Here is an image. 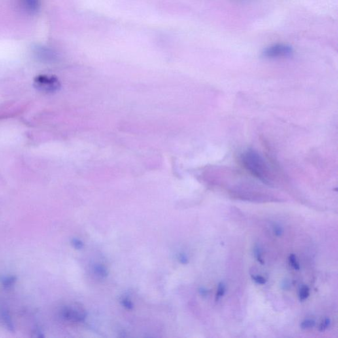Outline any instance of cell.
Segmentation results:
<instances>
[{
    "instance_id": "18",
    "label": "cell",
    "mask_w": 338,
    "mask_h": 338,
    "mask_svg": "<svg viewBox=\"0 0 338 338\" xmlns=\"http://www.w3.org/2000/svg\"><path fill=\"white\" fill-rule=\"evenodd\" d=\"M32 336L34 337L42 338L44 337V335L43 332L41 331V329L39 328H35L33 331V335H32Z\"/></svg>"
},
{
    "instance_id": "10",
    "label": "cell",
    "mask_w": 338,
    "mask_h": 338,
    "mask_svg": "<svg viewBox=\"0 0 338 338\" xmlns=\"http://www.w3.org/2000/svg\"><path fill=\"white\" fill-rule=\"evenodd\" d=\"M95 274L97 276H99V277L104 278L105 276H107V271L103 266H102L101 265H95L94 268H93Z\"/></svg>"
},
{
    "instance_id": "21",
    "label": "cell",
    "mask_w": 338,
    "mask_h": 338,
    "mask_svg": "<svg viewBox=\"0 0 338 338\" xmlns=\"http://www.w3.org/2000/svg\"><path fill=\"white\" fill-rule=\"evenodd\" d=\"M199 293L201 295H203V296H206V295H208V291L206 290V289L204 288H201L200 290H199Z\"/></svg>"
},
{
    "instance_id": "17",
    "label": "cell",
    "mask_w": 338,
    "mask_h": 338,
    "mask_svg": "<svg viewBox=\"0 0 338 338\" xmlns=\"http://www.w3.org/2000/svg\"><path fill=\"white\" fill-rule=\"evenodd\" d=\"M72 244L76 249H82L83 246H84L83 242L79 239H74L72 240Z\"/></svg>"
},
{
    "instance_id": "16",
    "label": "cell",
    "mask_w": 338,
    "mask_h": 338,
    "mask_svg": "<svg viewBox=\"0 0 338 338\" xmlns=\"http://www.w3.org/2000/svg\"><path fill=\"white\" fill-rule=\"evenodd\" d=\"M273 229L274 233L277 237H280V236L282 235L283 233H284L282 227L279 225L276 224L274 225Z\"/></svg>"
},
{
    "instance_id": "19",
    "label": "cell",
    "mask_w": 338,
    "mask_h": 338,
    "mask_svg": "<svg viewBox=\"0 0 338 338\" xmlns=\"http://www.w3.org/2000/svg\"><path fill=\"white\" fill-rule=\"evenodd\" d=\"M122 303L123 305H124L125 307L127 308V309H131L133 308L132 303H131V302L129 301V299H124L122 301Z\"/></svg>"
},
{
    "instance_id": "4",
    "label": "cell",
    "mask_w": 338,
    "mask_h": 338,
    "mask_svg": "<svg viewBox=\"0 0 338 338\" xmlns=\"http://www.w3.org/2000/svg\"><path fill=\"white\" fill-rule=\"evenodd\" d=\"M62 316L65 320L73 321V322H82L86 318V314L82 309L65 308L63 310Z\"/></svg>"
},
{
    "instance_id": "9",
    "label": "cell",
    "mask_w": 338,
    "mask_h": 338,
    "mask_svg": "<svg viewBox=\"0 0 338 338\" xmlns=\"http://www.w3.org/2000/svg\"><path fill=\"white\" fill-rule=\"evenodd\" d=\"M315 321L312 320V319H306L301 322L300 327L303 329H307L313 328L315 326Z\"/></svg>"
},
{
    "instance_id": "1",
    "label": "cell",
    "mask_w": 338,
    "mask_h": 338,
    "mask_svg": "<svg viewBox=\"0 0 338 338\" xmlns=\"http://www.w3.org/2000/svg\"><path fill=\"white\" fill-rule=\"evenodd\" d=\"M241 162L245 169L256 178L265 182H269L271 171L262 157L254 150H249L241 155Z\"/></svg>"
},
{
    "instance_id": "15",
    "label": "cell",
    "mask_w": 338,
    "mask_h": 338,
    "mask_svg": "<svg viewBox=\"0 0 338 338\" xmlns=\"http://www.w3.org/2000/svg\"><path fill=\"white\" fill-rule=\"evenodd\" d=\"M252 279L254 281L256 284L263 285L266 283L267 280L265 278L261 276H252Z\"/></svg>"
},
{
    "instance_id": "2",
    "label": "cell",
    "mask_w": 338,
    "mask_h": 338,
    "mask_svg": "<svg viewBox=\"0 0 338 338\" xmlns=\"http://www.w3.org/2000/svg\"><path fill=\"white\" fill-rule=\"evenodd\" d=\"M58 78L52 76L40 75L34 80V87L40 92L53 93L60 88Z\"/></svg>"
},
{
    "instance_id": "6",
    "label": "cell",
    "mask_w": 338,
    "mask_h": 338,
    "mask_svg": "<svg viewBox=\"0 0 338 338\" xmlns=\"http://www.w3.org/2000/svg\"><path fill=\"white\" fill-rule=\"evenodd\" d=\"M2 320L5 324L6 328H7L10 331H15V326L14 322H13L12 317H11L9 312L6 310H3L2 312Z\"/></svg>"
},
{
    "instance_id": "11",
    "label": "cell",
    "mask_w": 338,
    "mask_h": 338,
    "mask_svg": "<svg viewBox=\"0 0 338 338\" xmlns=\"http://www.w3.org/2000/svg\"><path fill=\"white\" fill-rule=\"evenodd\" d=\"M225 293V286L223 283L221 282L218 285V292L216 294V301L222 298Z\"/></svg>"
},
{
    "instance_id": "8",
    "label": "cell",
    "mask_w": 338,
    "mask_h": 338,
    "mask_svg": "<svg viewBox=\"0 0 338 338\" xmlns=\"http://www.w3.org/2000/svg\"><path fill=\"white\" fill-rule=\"evenodd\" d=\"M310 295V290L309 287L303 286L301 287L299 291V299L301 301H305L309 297Z\"/></svg>"
},
{
    "instance_id": "13",
    "label": "cell",
    "mask_w": 338,
    "mask_h": 338,
    "mask_svg": "<svg viewBox=\"0 0 338 338\" xmlns=\"http://www.w3.org/2000/svg\"><path fill=\"white\" fill-rule=\"evenodd\" d=\"M254 255L256 257L257 260L261 263V264H263L264 263V261L262 258V255H261V251L260 248L258 246H256L254 248Z\"/></svg>"
},
{
    "instance_id": "5",
    "label": "cell",
    "mask_w": 338,
    "mask_h": 338,
    "mask_svg": "<svg viewBox=\"0 0 338 338\" xmlns=\"http://www.w3.org/2000/svg\"><path fill=\"white\" fill-rule=\"evenodd\" d=\"M21 9L27 14L34 15L39 12L40 0H20Z\"/></svg>"
},
{
    "instance_id": "3",
    "label": "cell",
    "mask_w": 338,
    "mask_h": 338,
    "mask_svg": "<svg viewBox=\"0 0 338 338\" xmlns=\"http://www.w3.org/2000/svg\"><path fill=\"white\" fill-rule=\"evenodd\" d=\"M292 53L293 49L291 46L285 44H276L265 49L262 55L266 58H278L288 57Z\"/></svg>"
},
{
    "instance_id": "14",
    "label": "cell",
    "mask_w": 338,
    "mask_h": 338,
    "mask_svg": "<svg viewBox=\"0 0 338 338\" xmlns=\"http://www.w3.org/2000/svg\"><path fill=\"white\" fill-rule=\"evenodd\" d=\"M330 319H324V320L322 321V323H321L320 327H319V330L320 331H324L326 330V329L328 328L329 325H330Z\"/></svg>"
},
{
    "instance_id": "7",
    "label": "cell",
    "mask_w": 338,
    "mask_h": 338,
    "mask_svg": "<svg viewBox=\"0 0 338 338\" xmlns=\"http://www.w3.org/2000/svg\"><path fill=\"white\" fill-rule=\"evenodd\" d=\"M17 278L15 276H3L0 278V282H2V285L4 288H9L14 286L15 283L16 282Z\"/></svg>"
},
{
    "instance_id": "12",
    "label": "cell",
    "mask_w": 338,
    "mask_h": 338,
    "mask_svg": "<svg viewBox=\"0 0 338 338\" xmlns=\"http://www.w3.org/2000/svg\"><path fill=\"white\" fill-rule=\"evenodd\" d=\"M289 260H290V264L292 265L293 268L296 269V271L300 269V265L295 254H291Z\"/></svg>"
},
{
    "instance_id": "20",
    "label": "cell",
    "mask_w": 338,
    "mask_h": 338,
    "mask_svg": "<svg viewBox=\"0 0 338 338\" xmlns=\"http://www.w3.org/2000/svg\"><path fill=\"white\" fill-rule=\"evenodd\" d=\"M179 260L180 261V262L182 263H184V264H186V263L188 262V258H187V256L185 254H181L180 255L179 257Z\"/></svg>"
}]
</instances>
